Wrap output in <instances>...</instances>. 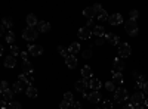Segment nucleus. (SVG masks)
<instances>
[{"instance_id": "obj_1", "label": "nucleus", "mask_w": 148, "mask_h": 109, "mask_svg": "<svg viewBox=\"0 0 148 109\" xmlns=\"http://www.w3.org/2000/svg\"><path fill=\"white\" fill-rule=\"evenodd\" d=\"M37 28H34V27H27L25 30L22 31V37L25 39V40H36L37 39Z\"/></svg>"}, {"instance_id": "obj_2", "label": "nucleus", "mask_w": 148, "mask_h": 109, "mask_svg": "<svg viewBox=\"0 0 148 109\" xmlns=\"http://www.w3.org/2000/svg\"><path fill=\"white\" fill-rule=\"evenodd\" d=\"M117 50H119V56L120 58H127L132 53V49H130V46L127 43H120L117 46Z\"/></svg>"}, {"instance_id": "obj_3", "label": "nucleus", "mask_w": 148, "mask_h": 109, "mask_svg": "<svg viewBox=\"0 0 148 109\" xmlns=\"http://www.w3.org/2000/svg\"><path fill=\"white\" fill-rule=\"evenodd\" d=\"M126 31H127V34L129 35H132V37H135V35H138V25H136V21H132V19H129L127 22H126Z\"/></svg>"}, {"instance_id": "obj_4", "label": "nucleus", "mask_w": 148, "mask_h": 109, "mask_svg": "<svg viewBox=\"0 0 148 109\" xmlns=\"http://www.w3.org/2000/svg\"><path fill=\"white\" fill-rule=\"evenodd\" d=\"M114 99H116L117 103H121L123 100H126V99H127V90L123 89V87L117 89V90H116V94H114Z\"/></svg>"}, {"instance_id": "obj_5", "label": "nucleus", "mask_w": 148, "mask_h": 109, "mask_svg": "<svg viewBox=\"0 0 148 109\" xmlns=\"http://www.w3.org/2000/svg\"><path fill=\"white\" fill-rule=\"evenodd\" d=\"M144 100H145V94H144V93H141V91L132 94V97H130L132 105H142V103H144Z\"/></svg>"}, {"instance_id": "obj_6", "label": "nucleus", "mask_w": 148, "mask_h": 109, "mask_svg": "<svg viewBox=\"0 0 148 109\" xmlns=\"http://www.w3.org/2000/svg\"><path fill=\"white\" fill-rule=\"evenodd\" d=\"M28 49H27V52L30 53V55H33V56H40L42 53H43V47L42 46H36V44H30V46H27Z\"/></svg>"}, {"instance_id": "obj_7", "label": "nucleus", "mask_w": 148, "mask_h": 109, "mask_svg": "<svg viewBox=\"0 0 148 109\" xmlns=\"http://www.w3.org/2000/svg\"><path fill=\"white\" fill-rule=\"evenodd\" d=\"M77 35L82 39V40H88L90 35H92V31H90V28L89 27H83V28H80L79 30V32H77Z\"/></svg>"}, {"instance_id": "obj_8", "label": "nucleus", "mask_w": 148, "mask_h": 109, "mask_svg": "<svg viewBox=\"0 0 148 109\" xmlns=\"http://www.w3.org/2000/svg\"><path fill=\"white\" fill-rule=\"evenodd\" d=\"M105 40L110 43V44H113V46H119L120 44V39H119V35H116V34H113V32H108L107 35H105Z\"/></svg>"}, {"instance_id": "obj_9", "label": "nucleus", "mask_w": 148, "mask_h": 109, "mask_svg": "<svg viewBox=\"0 0 148 109\" xmlns=\"http://www.w3.org/2000/svg\"><path fill=\"white\" fill-rule=\"evenodd\" d=\"M88 87H89V83H88V81H84V80H80V81L76 83V90L80 91L82 94L86 93V89H88Z\"/></svg>"}, {"instance_id": "obj_10", "label": "nucleus", "mask_w": 148, "mask_h": 109, "mask_svg": "<svg viewBox=\"0 0 148 109\" xmlns=\"http://www.w3.org/2000/svg\"><path fill=\"white\" fill-rule=\"evenodd\" d=\"M82 75H83V80H84V81L90 83V80H92V68H90V66H83Z\"/></svg>"}, {"instance_id": "obj_11", "label": "nucleus", "mask_w": 148, "mask_h": 109, "mask_svg": "<svg viewBox=\"0 0 148 109\" xmlns=\"http://www.w3.org/2000/svg\"><path fill=\"white\" fill-rule=\"evenodd\" d=\"M108 22L111 24V25H119V24L123 22V16L120 14H113V15L108 18Z\"/></svg>"}, {"instance_id": "obj_12", "label": "nucleus", "mask_w": 148, "mask_h": 109, "mask_svg": "<svg viewBox=\"0 0 148 109\" xmlns=\"http://www.w3.org/2000/svg\"><path fill=\"white\" fill-rule=\"evenodd\" d=\"M18 81H21V83H24V84H27V86L30 87L31 84H33V77L31 75H27V74H19L18 75Z\"/></svg>"}, {"instance_id": "obj_13", "label": "nucleus", "mask_w": 148, "mask_h": 109, "mask_svg": "<svg viewBox=\"0 0 148 109\" xmlns=\"http://www.w3.org/2000/svg\"><path fill=\"white\" fill-rule=\"evenodd\" d=\"M15 65H16V59H15V56L9 55V56L5 58V66H6V68H15Z\"/></svg>"}, {"instance_id": "obj_14", "label": "nucleus", "mask_w": 148, "mask_h": 109, "mask_svg": "<svg viewBox=\"0 0 148 109\" xmlns=\"http://www.w3.org/2000/svg\"><path fill=\"white\" fill-rule=\"evenodd\" d=\"M65 64H67V66H68L70 69H74V68L77 66V59H76V56L70 55V56L65 59Z\"/></svg>"}, {"instance_id": "obj_15", "label": "nucleus", "mask_w": 148, "mask_h": 109, "mask_svg": "<svg viewBox=\"0 0 148 109\" xmlns=\"http://www.w3.org/2000/svg\"><path fill=\"white\" fill-rule=\"evenodd\" d=\"M22 74H27V75H33V65L28 62V60H25V62H22Z\"/></svg>"}, {"instance_id": "obj_16", "label": "nucleus", "mask_w": 148, "mask_h": 109, "mask_svg": "<svg viewBox=\"0 0 148 109\" xmlns=\"http://www.w3.org/2000/svg\"><path fill=\"white\" fill-rule=\"evenodd\" d=\"M88 100L92 103H98L101 100V93L99 91H92L90 94H88Z\"/></svg>"}, {"instance_id": "obj_17", "label": "nucleus", "mask_w": 148, "mask_h": 109, "mask_svg": "<svg viewBox=\"0 0 148 109\" xmlns=\"http://www.w3.org/2000/svg\"><path fill=\"white\" fill-rule=\"evenodd\" d=\"M123 69H125V62L120 58H116L114 59V72H121Z\"/></svg>"}, {"instance_id": "obj_18", "label": "nucleus", "mask_w": 148, "mask_h": 109, "mask_svg": "<svg viewBox=\"0 0 148 109\" xmlns=\"http://www.w3.org/2000/svg\"><path fill=\"white\" fill-rule=\"evenodd\" d=\"M49 30H51V24H49V22L40 21L39 25H37V31H40V32H47Z\"/></svg>"}, {"instance_id": "obj_19", "label": "nucleus", "mask_w": 148, "mask_h": 109, "mask_svg": "<svg viewBox=\"0 0 148 109\" xmlns=\"http://www.w3.org/2000/svg\"><path fill=\"white\" fill-rule=\"evenodd\" d=\"M101 86H102V84H101V81L98 80V78H92L90 83H89V87L92 89V91H98V90L101 89Z\"/></svg>"}, {"instance_id": "obj_20", "label": "nucleus", "mask_w": 148, "mask_h": 109, "mask_svg": "<svg viewBox=\"0 0 148 109\" xmlns=\"http://www.w3.org/2000/svg\"><path fill=\"white\" fill-rule=\"evenodd\" d=\"M12 97H14V90H10V89H8V90H2V99L3 100H9V102H12Z\"/></svg>"}, {"instance_id": "obj_21", "label": "nucleus", "mask_w": 148, "mask_h": 109, "mask_svg": "<svg viewBox=\"0 0 148 109\" xmlns=\"http://www.w3.org/2000/svg\"><path fill=\"white\" fill-rule=\"evenodd\" d=\"M27 24H28V27H37L39 25V21H37L36 15H33V14L27 15Z\"/></svg>"}, {"instance_id": "obj_22", "label": "nucleus", "mask_w": 148, "mask_h": 109, "mask_svg": "<svg viewBox=\"0 0 148 109\" xmlns=\"http://www.w3.org/2000/svg\"><path fill=\"white\" fill-rule=\"evenodd\" d=\"M83 15L88 18V19H93V16H96V14H95V9L90 6V7H86L84 10H83Z\"/></svg>"}, {"instance_id": "obj_23", "label": "nucleus", "mask_w": 148, "mask_h": 109, "mask_svg": "<svg viewBox=\"0 0 148 109\" xmlns=\"http://www.w3.org/2000/svg\"><path fill=\"white\" fill-rule=\"evenodd\" d=\"M27 96H28V97H37V96H39V91H37V89L36 87H33V86H30V87H27Z\"/></svg>"}, {"instance_id": "obj_24", "label": "nucleus", "mask_w": 148, "mask_h": 109, "mask_svg": "<svg viewBox=\"0 0 148 109\" xmlns=\"http://www.w3.org/2000/svg\"><path fill=\"white\" fill-rule=\"evenodd\" d=\"M2 25L6 27V28H9V31H10V28L14 27V21H12V18H9V16H5L2 19Z\"/></svg>"}, {"instance_id": "obj_25", "label": "nucleus", "mask_w": 148, "mask_h": 109, "mask_svg": "<svg viewBox=\"0 0 148 109\" xmlns=\"http://www.w3.org/2000/svg\"><path fill=\"white\" fill-rule=\"evenodd\" d=\"M68 52H70V55L79 53V52H80V44H79V43H73V44L68 47Z\"/></svg>"}, {"instance_id": "obj_26", "label": "nucleus", "mask_w": 148, "mask_h": 109, "mask_svg": "<svg viewBox=\"0 0 148 109\" xmlns=\"http://www.w3.org/2000/svg\"><path fill=\"white\" fill-rule=\"evenodd\" d=\"M113 83L123 84V75H121V72H114L113 71Z\"/></svg>"}, {"instance_id": "obj_27", "label": "nucleus", "mask_w": 148, "mask_h": 109, "mask_svg": "<svg viewBox=\"0 0 148 109\" xmlns=\"http://www.w3.org/2000/svg\"><path fill=\"white\" fill-rule=\"evenodd\" d=\"M104 34H105L104 27H101V25H96V27L93 28V35H98V37H104Z\"/></svg>"}, {"instance_id": "obj_28", "label": "nucleus", "mask_w": 148, "mask_h": 109, "mask_svg": "<svg viewBox=\"0 0 148 109\" xmlns=\"http://www.w3.org/2000/svg\"><path fill=\"white\" fill-rule=\"evenodd\" d=\"M5 39H6V41H8V43L12 46V44L15 43V34L12 32V31H8V34L5 35Z\"/></svg>"}, {"instance_id": "obj_29", "label": "nucleus", "mask_w": 148, "mask_h": 109, "mask_svg": "<svg viewBox=\"0 0 148 109\" xmlns=\"http://www.w3.org/2000/svg\"><path fill=\"white\" fill-rule=\"evenodd\" d=\"M14 93H21L22 90H24V83H21V81H18V83H15L14 84Z\"/></svg>"}, {"instance_id": "obj_30", "label": "nucleus", "mask_w": 148, "mask_h": 109, "mask_svg": "<svg viewBox=\"0 0 148 109\" xmlns=\"http://www.w3.org/2000/svg\"><path fill=\"white\" fill-rule=\"evenodd\" d=\"M58 52H59V55H61V56H62V58H65V59L70 56V52L65 49L64 46H59V47H58Z\"/></svg>"}, {"instance_id": "obj_31", "label": "nucleus", "mask_w": 148, "mask_h": 109, "mask_svg": "<svg viewBox=\"0 0 148 109\" xmlns=\"http://www.w3.org/2000/svg\"><path fill=\"white\" fill-rule=\"evenodd\" d=\"M64 100L68 102L70 105H73L74 102H76V100H74V97H73V93H70V91H67V93L64 94Z\"/></svg>"}, {"instance_id": "obj_32", "label": "nucleus", "mask_w": 148, "mask_h": 109, "mask_svg": "<svg viewBox=\"0 0 148 109\" xmlns=\"http://www.w3.org/2000/svg\"><path fill=\"white\" fill-rule=\"evenodd\" d=\"M92 7L95 9V14H96V16H99V15L102 14V12H104V7H102L101 5H98V3H96V5H93Z\"/></svg>"}, {"instance_id": "obj_33", "label": "nucleus", "mask_w": 148, "mask_h": 109, "mask_svg": "<svg viewBox=\"0 0 148 109\" xmlns=\"http://www.w3.org/2000/svg\"><path fill=\"white\" fill-rule=\"evenodd\" d=\"M9 109H22V106H21L19 102L12 100V102H9Z\"/></svg>"}, {"instance_id": "obj_34", "label": "nucleus", "mask_w": 148, "mask_h": 109, "mask_svg": "<svg viewBox=\"0 0 148 109\" xmlns=\"http://www.w3.org/2000/svg\"><path fill=\"white\" fill-rule=\"evenodd\" d=\"M10 53H12V56H16V55H21V52H19V49H18V46H15V44H12V46H10Z\"/></svg>"}, {"instance_id": "obj_35", "label": "nucleus", "mask_w": 148, "mask_h": 109, "mask_svg": "<svg viewBox=\"0 0 148 109\" xmlns=\"http://www.w3.org/2000/svg\"><path fill=\"white\" fill-rule=\"evenodd\" d=\"M105 89H107L108 91H114V90H116L114 83H113V81H108V83H105Z\"/></svg>"}, {"instance_id": "obj_36", "label": "nucleus", "mask_w": 148, "mask_h": 109, "mask_svg": "<svg viewBox=\"0 0 148 109\" xmlns=\"http://www.w3.org/2000/svg\"><path fill=\"white\" fill-rule=\"evenodd\" d=\"M102 109H113V102H111V100H104Z\"/></svg>"}, {"instance_id": "obj_37", "label": "nucleus", "mask_w": 148, "mask_h": 109, "mask_svg": "<svg viewBox=\"0 0 148 109\" xmlns=\"http://www.w3.org/2000/svg\"><path fill=\"white\" fill-rule=\"evenodd\" d=\"M138 16H139V12H138V10H135V9L130 10V19H132V21H136Z\"/></svg>"}, {"instance_id": "obj_38", "label": "nucleus", "mask_w": 148, "mask_h": 109, "mask_svg": "<svg viewBox=\"0 0 148 109\" xmlns=\"http://www.w3.org/2000/svg\"><path fill=\"white\" fill-rule=\"evenodd\" d=\"M82 55H83V58H84V59H89V58H92V50H90V49H88V50H84Z\"/></svg>"}, {"instance_id": "obj_39", "label": "nucleus", "mask_w": 148, "mask_h": 109, "mask_svg": "<svg viewBox=\"0 0 148 109\" xmlns=\"http://www.w3.org/2000/svg\"><path fill=\"white\" fill-rule=\"evenodd\" d=\"M70 106H71V105H70L68 102H65V100H62V102L59 103V109H68Z\"/></svg>"}, {"instance_id": "obj_40", "label": "nucleus", "mask_w": 148, "mask_h": 109, "mask_svg": "<svg viewBox=\"0 0 148 109\" xmlns=\"http://www.w3.org/2000/svg\"><path fill=\"white\" fill-rule=\"evenodd\" d=\"M104 41H105V37H98L95 40V44L96 46H101V44H104Z\"/></svg>"}, {"instance_id": "obj_41", "label": "nucleus", "mask_w": 148, "mask_h": 109, "mask_svg": "<svg viewBox=\"0 0 148 109\" xmlns=\"http://www.w3.org/2000/svg\"><path fill=\"white\" fill-rule=\"evenodd\" d=\"M98 18H99V21H107V19H108V18H110V16H108V15H107V12H105V10H104V12H102V14H101V15H99V16H98Z\"/></svg>"}, {"instance_id": "obj_42", "label": "nucleus", "mask_w": 148, "mask_h": 109, "mask_svg": "<svg viewBox=\"0 0 148 109\" xmlns=\"http://www.w3.org/2000/svg\"><path fill=\"white\" fill-rule=\"evenodd\" d=\"M8 81H2V84H0V90H8Z\"/></svg>"}, {"instance_id": "obj_43", "label": "nucleus", "mask_w": 148, "mask_h": 109, "mask_svg": "<svg viewBox=\"0 0 148 109\" xmlns=\"http://www.w3.org/2000/svg\"><path fill=\"white\" fill-rule=\"evenodd\" d=\"M28 52H21V58L24 59V62H25V60H28Z\"/></svg>"}, {"instance_id": "obj_44", "label": "nucleus", "mask_w": 148, "mask_h": 109, "mask_svg": "<svg viewBox=\"0 0 148 109\" xmlns=\"http://www.w3.org/2000/svg\"><path fill=\"white\" fill-rule=\"evenodd\" d=\"M73 109H83V108H82L80 102H74V103H73Z\"/></svg>"}, {"instance_id": "obj_45", "label": "nucleus", "mask_w": 148, "mask_h": 109, "mask_svg": "<svg viewBox=\"0 0 148 109\" xmlns=\"http://www.w3.org/2000/svg\"><path fill=\"white\" fill-rule=\"evenodd\" d=\"M0 108H2V109H6V108H9V106L6 105V100H3V99H2V102H0Z\"/></svg>"}, {"instance_id": "obj_46", "label": "nucleus", "mask_w": 148, "mask_h": 109, "mask_svg": "<svg viewBox=\"0 0 148 109\" xmlns=\"http://www.w3.org/2000/svg\"><path fill=\"white\" fill-rule=\"evenodd\" d=\"M144 94H148V81H145V84H144Z\"/></svg>"}, {"instance_id": "obj_47", "label": "nucleus", "mask_w": 148, "mask_h": 109, "mask_svg": "<svg viewBox=\"0 0 148 109\" xmlns=\"http://www.w3.org/2000/svg\"><path fill=\"white\" fill-rule=\"evenodd\" d=\"M123 109H135V105H132V103H127V105H125V106H123Z\"/></svg>"}, {"instance_id": "obj_48", "label": "nucleus", "mask_w": 148, "mask_h": 109, "mask_svg": "<svg viewBox=\"0 0 148 109\" xmlns=\"http://www.w3.org/2000/svg\"><path fill=\"white\" fill-rule=\"evenodd\" d=\"M135 109H145V106H142V105H135Z\"/></svg>"}, {"instance_id": "obj_49", "label": "nucleus", "mask_w": 148, "mask_h": 109, "mask_svg": "<svg viewBox=\"0 0 148 109\" xmlns=\"http://www.w3.org/2000/svg\"><path fill=\"white\" fill-rule=\"evenodd\" d=\"M5 31H6V27H3V25H2V28H0V32L5 34ZM5 35H6V34H5Z\"/></svg>"}, {"instance_id": "obj_50", "label": "nucleus", "mask_w": 148, "mask_h": 109, "mask_svg": "<svg viewBox=\"0 0 148 109\" xmlns=\"http://www.w3.org/2000/svg\"><path fill=\"white\" fill-rule=\"evenodd\" d=\"M144 105H145V106H148V99H145V100H144Z\"/></svg>"}, {"instance_id": "obj_51", "label": "nucleus", "mask_w": 148, "mask_h": 109, "mask_svg": "<svg viewBox=\"0 0 148 109\" xmlns=\"http://www.w3.org/2000/svg\"><path fill=\"white\" fill-rule=\"evenodd\" d=\"M99 109H102V108H99Z\"/></svg>"}]
</instances>
